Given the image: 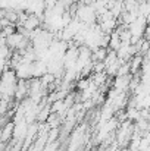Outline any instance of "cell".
Instances as JSON below:
<instances>
[{
    "mask_svg": "<svg viewBox=\"0 0 150 151\" xmlns=\"http://www.w3.org/2000/svg\"><path fill=\"white\" fill-rule=\"evenodd\" d=\"M31 63H33V62H25V60L22 59V62H21V63L16 66V69H15L18 79H25V81H28V79L33 78Z\"/></svg>",
    "mask_w": 150,
    "mask_h": 151,
    "instance_id": "obj_3",
    "label": "cell"
},
{
    "mask_svg": "<svg viewBox=\"0 0 150 151\" xmlns=\"http://www.w3.org/2000/svg\"><path fill=\"white\" fill-rule=\"evenodd\" d=\"M125 151H128V150H125Z\"/></svg>",
    "mask_w": 150,
    "mask_h": 151,
    "instance_id": "obj_21",
    "label": "cell"
},
{
    "mask_svg": "<svg viewBox=\"0 0 150 151\" xmlns=\"http://www.w3.org/2000/svg\"><path fill=\"white\" fill-rule=\"evenodd\" d=\"M107 151H121V147L118 145L116 141H113V142H112V147H109V150Z\"/></svg>",
    "mask_w": 150,
    "mask_h": 151,
    "instance_id": "obj_19",
    "label": "cell"
},
{
    "mask_svg": "<svg viewBox=\"0 0 150 151\" xmlns=\"http://www.w3.org/2000/svg\"><path fill=\"white\" fill-rule=\"evenodd\" d=\"M13 128H15V122H10V120H7L4 125H1V128H0V142L1 144H4L10 138H13Z\"/></svg>",
    "mask_w": 150,
    "mask_h": 151,
    "instance_id": "obj_7",
    "label": "cell"
},
{
    "mask_svg": "<svg viewBox=\"0 0 150 151\" xmlns=\"http://www.w3.org/2000/svg\"><path fill=\"white\" fill-rule=\"evenodd\" d=\"M28 97V81L25 79H18L16 90H15V101H22Z\"/></svg>",
    "mask_w": 150,
    "mask_h": 151,
    "instance_id": "obj_6",
    "label": "cell"
},
{
    "mask_svg": "<svg viewBox=\"0 0 150 151\" xmlns=\"http://www.w3.org/2000/svg\"><path fill=\"white\" fill-rule=\"evenodd\" d=\"M138 15L146 16V18L150 15V0H146V1L138 4Z\"/></svg>",
    "mask_w": 150,
    "mask_h": 151,
    "instance_id": "obj_14",
    "label": "cell"
},
{
    "mask_svg": "<svg viewBox=\"0 0 150 151\" xmlns=\"http://www.w3.org/2000/svg\"><path fill=\"white\" fill-rule=\"evenodd\" d=\"M54 79H56V76L53 75V73H50V72H47V73H44L41 78H40V81H41V85L47 90V87H49L50 84H53L54 82Z\"/></svg>",
    "mask_w": 150,
    "mask_h": 151,
    "instance_id": "obj_13",
    "label": "cell"
},
{
    "mask_svg": "<svg viewBox=\"0 0 150 151\" xmlns=\"http://www.w3.org/2000/svg\"><path fill=\"white\" fill-rule=\"evenodd\" d=\"M146 25H147V19H146V16L138 15V16H137V19H136V21H133V22L128 25V29H130V32H131L134 37L141 38V37H143V34H144Z\"/></svg>",
    "mask_w": 150,
    "mask_h": 151,
    "instance_id": "obj_2",
    "label": "cell"
},
{
    "mask_svg": "<svg viewBox=\"0 0 150 151\" xmlns=\"http://www.w3.org/2000/svg\"><path fill=\"white\" fill-rule=\"evenodd\" d=\"M131 73L130 75H122V76H116L112 81V87L118 91H130V82H131Z\"/></svg>",
    "mask_w": 150,
    "mask_h": 151,
    "instance_id": "obj_5",
    "label": "cell"
},
{
    "mask_svg": "<svg viewBox=\"0 0 150 151\" xmlns=\"http://www.w3.org/2000/svg\"><path fill=\"white\" fill-rule=\"evenodd\" d=\"M90 82H91V79H88V78H78L77 88L80 91H84V90H87V87L90 85Z\"/></svg>",
    "mask_w": 150,
    "mask_h": 151,
    "instance_id": "obj_16",
    "label": "cell"
},
{
    "mask_svg": "<svg viewBox=\"0 0 150 151\" xmlns=\"http://www.w3.org/2000/svg\"><path fill=\"white\" fill-rule=\"evenodd\" d=\"M56 147H57V144H56V142L46 144V147H44V148H43L41 151H56Z\"/></svg>",
    "mask_w": 150,
    "mask_h": 151,
    "instance_id": "obj_17",
    "label": "cell"
},
{
    "mask_svg": "<svg viewBox=\"0 0 150 151\" xmlns=\"http://www.w3.org/2000/svg\"><path fill=\"white\" fill-rule=\"evenodd\" d=\"M101 1H104V3H107V1H109V0H101Z\"/></svg>",
    "mask_w": 150,
    "mask_h": 151,
    "instance_id": "obj_20",
    "label": "cell"
},
{
    "mask_svg": "<svg viewBox=\"0 0 150 151\" xmlns=\"http://www.w3.org/2000/svg\"><path fill=\"white\" fill-rule=\"evenodd\" d=\"M84 141V129L83 128H78L75 129V132L72 134L71 137V141H69V151L77 150Z\"/></svg>",
    "mask_w": 150,
    "mask_h": 151,
    "instance_id": "obj_9",
    "label": "cell"
},
{
    "mask_svg": "<svg viewBox=\"0 0 150 151\" xmlns=\"http://www.w3.org/2000/svg\"><path fill=\"white\" fill-rule=\"evenodd\" d=\"M33 78H41L44 73H47V63L44 60H34L31 63Z\"/></svg>",
    "mask_w": 150,
    "mask_h": 151,
    "instance_id": "obj_8",
    "label": "cell"
},
{
    "mask_svg": "<svg viewBox=\"0 0 150 151\" xmlns=\"http://www.w3.org/2000/svg\"><path fill=\"white\" fill-rule=\"evenodd\" d=\"M143 62H144V57L141 54H136L130 59V66H131V75L134 73H138V70L141 69L143 66Z\"/></svg>",
    "mask_w": 150,
    "mask_h": 151,
    "instance_id": "obj_10",
    "label": "cell"
},
{
    "mask_svg": "<svg viewBox=\"0 0 150 151\" xmlns=\"http://www.w3.org/2000/svg\"><path fill=\"white\" fill-rule=\"evenodd\" d=\"M125 114H127V119L131 120V122L140 119V110H138L137 107H128L127 111H125Z\"/></svg>",
    "mask_w": 150,
    "mask_h": 151,
    "instance_id": "obj_12",
    "label": "cell"
},
{
    "mask_svg": "<svg viewBox=\"0 0 150 151\" xmlns=\"http://www.w3.org/2000/svg\"><path fill=\"white\" fill-rule=\"evenodd\" d=\"M130 73H131V66H130V60H128V62H124V63L119 66V69H118V72H116V76L130 75Z\"/></svg>",
    "mask_w": 150,
    "mask_h": 151,
    "instance_id": "obj_15",
    "label": "cell"
},
{
    "mask_svg": "<svg viewBox=\"0 0 150 151\" xmlns=\"http://www.w3.org/2000/svg\"><path fill=\"white\" fill-rule=\"evenodd\" d=\"M143 38H144V40H147V41H150V24H147V25H146V29H144Z\"/></svg>",
    "mask_w": 150,
    "mask_h": 151,
    "instance_id": "obj_18",
    "label": "cell"
},
{
    "mask_svg": "<svg viewBox=\"0 0 150 151\" xmlns=\"http://www.w3.org/2000/svg\"><path fill=\"white\" fill-rule=\"evenodd\" d=\"M107 50L109 49H106V47H97L96 50L91 53V60L93 62H103L106 54H107Z\"/></svg>",
    "mask_w": 150,
    "mask_h": 151,
    "instance_id": "obj_11",
    "label": "cell"
},
{
    "mask_svg": "<svg viewBox=\"0 0 150 151\" xmlns=\"http://www.w3.org/2000/svg\"><path fill=\"white\" fill-rule=\"evenodd\" d=\"M75 18H78L81 22H84L87 25L96 24V21H97V15H96L94 7L91 4H81V3H78V9H77Z\"/></svg>",
    "mask_w": 150,
    "mask_h": 151,
    "instance_id": "obj_1",
    "label": "cell"
},
{
    "mask_svg": "<svg viewBox=\"0 0 150 151\" xmlns=\"http://www.w3.org/2000/svg\"><path fill=\"white\" fill-rule=\"evenodd\" d=\"M28 122L24 119V120H19V122H15V128H13V139L16 141H22L25 139L27 137V132H28Z\"/></svg>",
    "mask_w": 150,
    "mask_h": 151,
    "instance_id": "obj_4",
    "label": "cell"
}]
</instances>
